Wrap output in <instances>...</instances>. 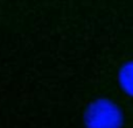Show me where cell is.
I'll return each mask as SVG.
<instances>
[{
  "mask_svg": "<svg viewBox=\"0 0 133 128\" xmlns=\"http://www.w3.org/2000/svg\"><path fill=\"white\" fill-rule=\"evenodd\" d=\"M120 112L110 100H98L89 108L87 124L89 128H119Z\"/></svg>",
  "mask_w": 133,
  "mask_h": 128,
  "instance_id": "obj_1",
  "label": "cell"
},
{
  "mask_svg": "<svg viewBox=\"0 0 133 128\" xmlns=\"http://www.w3.org/2000/svg\"><path fill=\"white\" fill-rule=\"evenodd\" d=\"M120 84L129 94L133 96V62L126 64L119 75Z\"/></svg>",
  "mask_w": 133,
  "mask_h": 128,
  "instance_id": "obj_2",
  "label": "cell"
}]
</instances>
